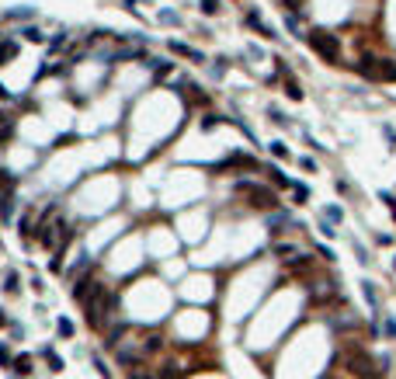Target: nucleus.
<instances>
[{"instance_id":"1","label":"nucleus","mask_w":396,"mask_h":379,"mask_svg":"<svg viewBox=\"0 0 396 379\" xmlns=\"http://www.w3.org/2000/svg\"><path fill=\"white\" fill-rule=\"evenodd\" d=\"M306 42L313 45V52L317 56H323L327 63H337L341 60V42H337L334 32H327V28H313L309 35H306Z\"/></svg>"},{"instance_id":"2","label":"nucleus","mask_w":396,"mask_h":379,"mask_svg":"<svg viewBox=\"0 0 396 379\" xmlns=\"http://www.w3.org/2000/svg\"><path fill=\"white\" fill-rule=\"evenodd\" d=\"M344 362H348V369H351L358 379H379V376H382V369L376 365V359H372L365 348H348Z\"/></svg>"},{"instance_id":"3","label":"nucleus","mask_w":396,"mask_h":379,"mask_svg":"<svg viewBox=\"0 0 396 379\" xmlns=\"http://www.w3.org/2000/svg\"><path fill=\"white\" fill-rule=\"evenodd\" d=\"M237 195L250 199V205H258V209H275L278 205L275 192H271V188H261L254 181H237Z\"/></svg>"},{"instance_id":"4","label":"nucleus","mask_w":396,"mask_h":379,"mask_svg":"<svg viewBox=\"0 0 396 379\" xmlns=\"http://www.w3.org/2000/svg\"><path fill=\"white\" fill-rule=\"evenodd\" d=\"M358 73H361V77L379 80V77H382V60H376V56H361V63H358Z\"/></svg>"},{"instance_id":"5","label":"nucleus","mask_w":396,"mask_h":379,"mask_svg":"<svg viewBox=\"0 0 396 379\" xmlns=\"http://www.w3.org/2000/svg\"><path fill=\"white\" fill-rule=\"evenodd\" d=\"M171 49H174L178 56H188L191 63H205V56H202L198 49H191V45H184V42H171Z\"/></svg>"},{"instance_id":"6","label":"nucleus","mask_w":396,"mask_h":379,"mask_svg":"<svg viewBox=\"0 0 396 379\" xmlns=\"http://www.w3.org/2000/svg\"><path fill=\"white\" fill-rule=\"evenodd\" d=\"M247 24H250V28H258L261 35H268V39H275V32H271V28H268V24L261 21V14H258V11H247Z\"/></svg>"},{"instance_id":"7","label":"nucleus","mask_w":396,"mask_h":379,"mask_svg":"<svg viewBox=\"0 0 396 379\" xmlns=\"http://www.w3.org/2000/svg\"><path fill=\"white\" fill-rule=\"evenodd\" d=\"M0 216H4V220H11V216H14V195H11V192H7V195H0Z\"/></svg>"},{"instance_id":"8","label":"nucleus","mask_w":396,"mask_h":379,"mask_svg":"<svg viewBox=\"0 0 396 379\" xmlns=\"http://www.w3.org/2000/svg\"><path fill=\"white\" fill-rule=\"evenodd\" d=\"M14 372H18V376H32V359H28V355H18V359H14Z\"/></svg>"},{"instance_id":"9","label":"nucleus","mask_w":396,"mask_h":379,"mask_svg":"<svg viewBox=\"0 0 396 379\" xmlns=\"http://www.w3.org/2000/svg\"><path fill=\"white\" fill-rule=\"evenodd\" d=\"M361 292H365V300H369V306H372V310H376V306H379V296H376V285H372V282H361Z\"/></svg>"},{"instance_id":"10","label":"nucleus","mask_w":396,"mask_h":379,"mask_svg":"<svg viewBox=\"0 0 396 379\" xmlns=\"http://www.w3.org/2000/svg\"><path fill=\"white\" fill-rule=\"evenodd\" d=\"M14 52H18V45H14V42H4V45H0V66L7 60H14Z\"/></svg>"},{"instance_id":"11","label":"nucleus","mask_w":396,"mask_h":379,"mask_svg":"<svg viewBox=\"0 0 396 379\" xmlns=\"http://www.w3.org/2000/svg\"><path fill=\"white\" fill-rule=\"evenodd\" d=\"M285 94H289L292 101H302V87H299L296 80H285Z\"/></svg>"},{"instance_id":"12","label":"nucleus","mask_w":396,"mask_h":379,"mask_svg":"<svg viewBox=\"0 0 396 379\" xmlns=\"http://www.w3.org/2000/svg\"><path fill=\"white\" fill-rule=\"evenodd\" d=\"M42 355L49 359V369H52V372H63V359H60V355H56V351H49V348H45Z\"/></svg>"},{"instance_id":"13","label":"nucleus","mask_w":396,"mask_h":379,"mask_svg":"<svg viewBox=\"0 0 396 379\" xmlns=\"http://www.w3.org/2000/svg\"><path fill=\"white\" fill-rule=\"evenodd\" d=\"M222 11V0H202V14H219Z\"/></svg>"},{"instance_id":"14","label":"nucleus","mask_w":396,"mask_h":379,"mask_svg":"<svg viewBox=\"0 0 396 379\" xmlns=\"http://www.w3.org/2000/svg\"><path fill=\"white\" fill-rule=\"evenodd\" d=\"M153 73H157V77H167V73H171V60H157L153 63Z\"/></svg>"},{"instance_id":"15","label":"nucleus","mask_w":396,"mask_h":379,"mask_svg":"<svg viewBox=\"0 0 396 379\" xmlns=\"http://www.w3.org/2000/svg\"><path fill=\"white\" fill-rule=\"evenodd\" d=\"M268 174H271V181H275L278 188H289V178H285V174H281V171H278V167H271V171H268Z\"/></svg>"},{"instance_id":"16","label":"nucleus","mask_w":396,"mask_h":379,"mask_svg":"<svg viewBox=\"0 0 396 379\" xmlns=\"http://www.w3.org/2000/svg\"><path fill=\"white\" fill-rule=\"evenodd\" d=\"M56 331H60L63 338H73V323H70V320H66V317H63L60 323H56Z\"/></svg>"},{"instance_id":"17","label":"nucleus","mask_w":396,"mask_h":379,"mask_svg":"<svg viewBox=\"0 0 396 379\" xmlns=\"http://www.w3.org/2000/svg\"><path fill=\"white\" fill-rule=\"evenodd\" d=\"M11 184H14L11 174H7V171H0V195H7V192H11Z\"/></svg>"},{"instance_id":"18","label":"nucleus","mask_w":396,"mask_h":379,"mask_svg":"<svg viewBox=\"0 0 396 379\" xmlns=\"http://www.w3.org/2000/svg\"><path fill=\"white\" fill-rule=\"evenodd\" d=\"M160 344H163V341H160L157 334H150V338H146V351H160Z\"/></svg>"},{"instance_id":"19","label":"nucleus","mask_w":396,"mask_h":379,"mask_svg":"<svg viewBox=\"0 0 396 379\" xmlns=\"http://www.w3.org/2000/svg\"><path fill=\"white\" fill-rule=\"evenodd\" d=\"M309 199V188L306 184H296V202H306Z\"/></svg>"},{"instance_id":"20","label":"nucleus","mask_w":396,"mask_h":379,"mask_svg":"<svg viewBox=\"0 0 396 379\" xmlns=\"http://www.w3.org/2000/svg\"><path fill=\"white\" fill-rule=\"evenodd\" d=\"M4 289H7V292H18V275H14V272L7 275V285H4Z\"/></svg>"},{"instance_id":"21","label":"nucleus","mask_w":396,"mask_h":379,"mask_svg":"<svg viewBox=\"0 0 396 379\" xmlns=\"http://www.w3.org/2000/svg\"><path fill=\"white\" fill-rule=\"evenodd\" d=\"M271 153H275V157H289V150H285V143H271Z\"/></svg>"},{"instance_id":"22","label":"nucleus","mask_w":396,"mask_h":379,"mask_svg":"<svg viewBox=\"0 0 396 379\" xmlns=\"http://www.w3.org/2000/svg\"><path fill=\"white\" fill-rule=\"evenodd\" d=\"M0 365H14V359H11V351L0 344Z\"/></svg>"},{"instance_id":"23","label":"nucleus","mask_w":396,"mask_h":379,"mask_svg":"<svg viewBox=\"0 0 396 379\" xmlns=\"http://www.w3.org/2000/svg\"><path fill=\"white\" fill-rule=\"evenodd\" d=\"M327 220H344V212H341V209H337V205H330V209H327Z\"/></svg>"},{"instance_id":"24","label":"nucleus","mask_w":396,"mask_h":379,"mask_svg":"<svg viewBox=\"0 0 396 379\" xmlns=\"http://www.w3.org/2000/svg\"><path fill=\"white\" fill-rule=\"evenodd\" d=\"M216 125H219L216 115H205V119H202V129H216Z\"/></svg>"},{"instance_id":"25","label":"nucleus","mask_w":396,"mask_h":379,"mask_svg":"<svg viewBox=\"0 0 396 379\" xmlns=\"http://www.w3.org/2000/svg\"><path fill=\"white\" fill-rule=\"evenodd\" d=\"M24 39H28V42H42V35L35 32V28H24Z\"/></svg>"},{"instance_id":"26","label":"nucleus","mask_w":396,"mask_h":379,"mask_svg":"<svg viewBox=\"0 0 396 379\" xmlns=\"http://www.w3.org/2000/svg\"><path fill=\"white\" fill-rule=\"evenodd\" d=\"M129 379H153V376H150V372H143V369H132V372H129Z\"/></svg>"},{"instance_id":"27","label":"nucleus","mask_w":396,"mask_h":379,"mask_svg":"<svg viewBox=\"0 0 396 379\" xmlns=\"http://www.w3.org/2000/svg\"><path fill=\"white\" fill-rule=\"evenodd\" d=\"M285 24H289V32H292V35H299V21L292 18V14H289V21H285Z\"/></svg>"},{"instance_id":"28","label":"nucleus","mask_w":396,"mask_h":379,"mask_svg":"<svg viewBox=\"0 0 396 379\" xmlns=\"http://www.w3.org/2000/svg\"><path fill=\"white\" fill-rule=\"evenodd\" d=\"M386 334H389V338H396V320H386Z\"/></svg>"},{"instance_id":"29","label":"nucleus","mask_w":396,"mask_h":379,"mask_svg":"<svg viewBox=\"0 0 396 379\" xmlns=\"http://www.w3.org/2000/svg\"><path fill=\"white\" fill-rule=\"evenodd\" d=\"M289 4V11H299V0H285Z\"/></svg>"},{"instance_id":"30","label":"nucleus","mask_w":396,"mask_h":379,"mask_svg":"<svg viewBox=\"0 0 396 379\" xmlns=\"http://www.w3.org/2000/svg\"><path fill=\"white\" fill-rule=\"evenodd\" d=\"M4 323H7V317H4V310H0V327H4Z\"/></svg>"}]
</instances>
